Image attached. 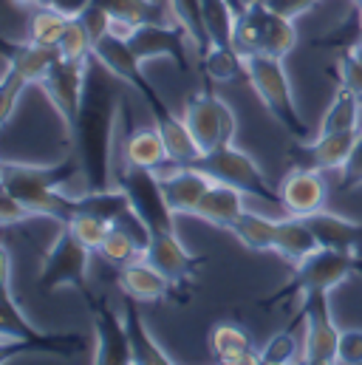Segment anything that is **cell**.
<instances>
[{
  "label": "cell",
  "instance_id": "cell-11",
  "mask_svg": "<svg viewBox=\"0 0 362 365\" xmlns=\"http://www.w3.org/2000/svg\"><path fill=\"white\" fill-rule=\"evenodd\" d=\"M11 349H40L51 354H66V351L71 354L74 349H80V340L71 343V337L66 340V337H51L40 331L17 306L11 280H3V354H9Z\"/></svg>",
  "mask_w": 362,
  "mask_h": 365
},
{
  "label": "cell",
  "instance_id": "cell-23",
  "mask_svg": "<svg viewBox=\"0 0 362 365\" xmlns=\"http://www.w3.org/2000/svg\"><path fill=\"white\" fill-rule=\"evenodd\" d=\"M210 351L218 363L227 365H261V349H255L252 334L238 323H218L210 331Z\"/></svg>",
  "mask_w": 362,
  "mask_h": 365
},
{
  "label": "cell",
  "instance_id": "cell-14",
  "mask_svg": "<svg viewBox=\"0 0 362 365\" xmlns=\"http://www.w3.org/2000/svg\"><path fill=\"white\" fill-rule=\"evenodd\" d=\"M142 258L150 267H156L167 280H173V286H184L187 280H192L198 267H201V258L192 255L181 244L176 230H153V232H148V244H145Z\"/></svg>",
  "mask_w": 362,
  "mask_h": 365
},
{
  "label": "cell",
  "instance_id": "cell-26",
  "mask_svg": "<svg viewBox=\"0 0 362 365\" xmlns=\"http://www.w3.org/2000/svg\"><path fill=\"white\" fill-rule=\"evenodd\" d=\"M153 119H156V128L167 145V153H170V162L173 165H195V159L201 156V148L198 142L192 139L184 116H176L165 102L159 108H150Z\"/></svg>",
  "mask_w": 362,
  "mask_h": 365
},
{
  "label": "cell",
  "instance_id": "cell-24",
  "mask_svg": "<svg viewBox=\"0 0 362 365\" xmlns=\"http://www.w3.org/2000/svg\"><path fill=\"white\" fill-rule=\"evenodd\" d=\"M317 250H320V241H317V235H314V230L309 227L306 218H300V215L277 218L274 244H272V252L274 255H280L286 264L297 267L300 261H306Z\"/></svg>",
  "mask_w": 362,
  "mask_h": 365
},
{
  "label": "cell",
  "instance_id": "cell-7",
  "mask_svg": "<svg viewBox=\"0 0 362 365\" xmlns=\"http://www.w3.org/2000/svg\"><path fill=\"white\" fill-rule=\"evenodd\" d=\"M192 139L198 142L201 153H210L221 145H229L235 142V130H238V119H235V110L212 91H192L184 102V110H181Z\"/></svg>",
  "mask_w": 362,
  "mask_h": 365
},
{
  "label": "cell",
  "instance_id": "cell-1",
  "mask_svg": "<svg viewBox=\"0 0 362 365\" xmlns=\"http://www.w3.org/2000/svg\"><path fill=\"white\" fill-rule=\"evenodd\" d=\"M119 86L125 83L102 68L96 60H90L86 99L71 136V153H77L80 159L83 182L88 190L116 187V156L125 133V99L119 93Z\"/></svg>",
  "mask_w": 362,
  "mask_h": 365
},
{
  "label": "cell",
  "instance_id": "cell-37",
  "mask_svg": "<svg viewBox=\"0 0 362 365\" xmlns=\"http://www.w3.org/2000/svg\"><path fill=\"white\" fill-rule=\"evenodd\" d=\"M57 51H60L63 60H71V63H88L93 57V37H90V31L80 17H71Z\"/></svg>",
  "mask_w": 362,
  "mask_h": 365
},
{
  "label": "cell",
  "instance_id": "cell-3",
  "mask_svg": "<svg viewBox=\"0 0 362 365\" xmlns=\"http://www.w3.org/2000/svg\"><path fill=\"white\" fill-rule=\"evenodd\" d=\"M297 46L294 20L267 9L264 3L241 6L235 20V48L247 54H269L286 60Z\"/></svg>",
  "mask_w": 362,
  "mask_h": 365
},
{
  "label": "cell",
  "instance_id": "cell-15",
  "mask_svg": "<svg viewBox=\"0 0 362 365\" xmlns=\"http://www.w3.org/2000/svg\"><path fill=\"white\" fill-rule=\"evenodd\" d=\"M277 192H280V207H283L286 215L306 218L311 212L326 210V204H329V184H326L323 170L309 168V165L291 168L283 176Z\"/></svg>",
  "mask_w": 362,
  "mask_h": 365
},
{
  "label": "cell",
  "instance_id": "cell-38",
  "mask_svg": "<svg viewBox=\"0 0 362 365\" xmlns=\"http://www.w3.org/2000/svg\"><path fill=\"white\" fill-rule=\"evenodd\" d=\"M303 363V343L291 331L274 334L269 343L261 349V365H291Z\"/></svg>",
  "mask_w": 362,
  "mask_h": 365
},
{
  "label": "cell",
  "instance_id": "cell-16",
  "mask_svg": "<svg viewBox=\"0 0 362 365\" xmlns=\"http://www.w3.org/2000/svg\"><path fill=\"white\" fill-rule=\"evenodd\" d=\"M90 312H93V334H96V346L90 354V363L96 365H133V351H130V340H128V329H125V317L113 314V309L108 306V300H88Z\"/></svg>",
  "mask_w": 362,
  "mask_h": 365
},
{
  "label": "cell",
  "instance_id": "cell-21",
  "mask_svg": "<svg viewBox=\"0 0 362 365\" xmlns=\"http://www.w3.org/2000/svg\"><path fill=\"white\" fill-rule=\"evenodd\" d=\"M116 283L125 292V297L136 300V303H156V300H167L173 294V280H167L156 267H150L145 258L122 267L116 272Z\"/></svg>",
  "mask_w": 362,
  "mask_h": 365
},
{
  "label": "cell",
  "instance_id": "cell-20",
  "mask_svg": "<svg viewBox=\"0 0 362 365\" xmlns=\"http://www.w3.org/2000/svg\"><path fill=\"white\" fill-rule=\"evenodd\" d=\"M360 130H340V133H323L297 142V150L306 153V165L317 168L323 173H340L354 150Z\"/></svg>",
  "mask_w": 362,
  "mask_h": 365
},
{
  "label": "cell",
  "instance_id": "cell-45",
  "mask_svg": "<svg viewBox=\"0 0 362 365\" xmlns=\"http://www.w3.org/2000/svg\"><path fill=\"white\" fill-rule=\"evenodd\" d=\"M26 6H46V9H57L66 17H80L93 0H23Z\"/></svg>",
  "mask_w": 362,
  "mask_h": 365
},
{
  "label": "cell",
  "instance_id": "cell-19",
  "mask_svg": "<svg viewBox=\"0 0 362 365\" xmlns=\"http://www.w3.org/2000/svg\"><path fill=\"white\" fill-rule=\"evenodd\" d=\"M136 230H145V227H142V221H139L133 212L122 215L119 221H113V224H110V230H108V235H105L102 247L96 250V255H99L105 264L116 267V269H122V267H128V264L139 261V258H142V252H145L148 235L136 238Z\"/></svg>",
  "mask_w": 362,
  "mask_h": 365
},
{
  "label": "cell",
  "instance_id": "cell-28",
  "mask_svg": "<svg viewBox=\"0 0 362 365\" xmlns=\"http://www.w3.org/2000/svg\"><path fill=\"white\" fill-rule=\"evenodd\" d=\"M60 60V51L57 48H48V46H37L31 40L26 43H6V66H11L29 86H40L43 77L54 68V63Z\"/></svg>",
  "mask_w": 362,
  "mask_h": 365
},
{
  "label": "cell",
  "instance_id": "cell-44",
  "mask_svg": "<svg viewBox=\"0 0 362 365\" xmlns=\"http://www.w3.org/2000/svg\"><path fill=\"white\" fill-rule=\"evenodd\" d=\"M261 3H264L267 9H272V11L289 17V20H297V17L309 14L320 0H261Z\"/></svg>",
  "mask_w": 362,
  "mask_h": 365
},
{
  "label": "cell",
  "instance_id": "cell-33",
  "mask_svg": "<svg viewBox=\"0 0 362 365\" xmlns=\"http://www.w3.org/2000/svg\"><path fill=\"white\" fill-rule=\"evenodd\" d=\"M238 0H201L204 26L210 43L235 46V20H238Z\"/></svg>",
  "mask_w": 362,
  "mask_h": 365
},
{
  "label": "cell",
  "instance_id": "cell-6",
  "mask_svg": "<svg viewBox=\"0 0 362 365\" xmlns=\"http://www.w3.org/2000/svg\"><path fill=\"white\" fill-rule=\"evenodd\" d=\"M96 252H90L88 247H83L71 230L66 224H60L57 238L48 244L46 255H43V267L37 274V286L43 292H60V289H77L83 294H88V274H90V258Z\"/></svg>",
  "mask_w": 362,
  "mask_h": 365
},
{
  "label": "cell",
  "instance_id": "cell-36",
  "mask_svg": "<svg viewBox=\"0 0 362 365\" xmlns=\"http://www.w3.org/2000/svg\"><path fill=\"white\" fill-rule=\"evenodd\" d=\"M110 224H113V221H108L105 215H96V212H90V210H77V212L66 221V227L71 230V235H74L83 247H88L90 252H96V250L102 247V241H105Z\"/></svg>",
  "mask_w": 362,
  "mask_h": 365
},
{
  "label": "cell",
  "instance_id": "cell-10",
  "mask_svg": "<svg viewBox=\"0 0 362 365\" xmlns=\"http://www.w3.org/2000/svg\"><path fill=\"white\" fill-rule=\"evenodd\" d=\"M90 60L88 63H71V60L60 57L54 63V68L37 86L40 91L46 93V99L51 102V108L57 110V116H60V122H63V128L68 133V142L74 136V128H77V119H80V108H83V99H86Z\"/></svg>",
  "mask_w": 362,
  "mask_h": 365
},
{
  "label": "cell",
  "instance_id": "cell-22",
  "mask_svg": "<svg viewBox=\"0 0 362 365\" xmlns=\"http://www.w3.org/2000/svg\"><path fill=\"white\" fill-rule=\"evenodd\" d=\"M306 221H309V227L314 230L320 247L362 255V221L337 215V212H331L329 207L320 210V212L306 215Z\"/></svg>",
  "mask_w": 362,
  "mask_h": 365
},
{
  "label": "cell",
  "instance_id": "cell-40",
  "mask_svg": "<svg viewBox=\"0 0 362 365\" xmlns=\"http://www.w3.org/2000/svg\"><path fill=\"white\" fill-rule=\"evenodd\" d=\"M26 88H29V83L11 66H6L3 68V80H0V122L3 125L11 122V116L17 110V102H20V96H23Z\"/></svg>",
  "mask_w": 362,
  "mask_h": 365
},
{
  "label": "cell",
  "instance_id": "cell-48",
  "mask_svg": "<svg viewBox=\"0 0 362 365\" xmlns=\"http://www.w3.org/2000/svg\"><path fill=\"white\" fill-rule=\"evenodd\" d=\"M354 6H357V14H360V23H362V0H354Z\"/></svg>",
  "mask_w": 362,
  "mask_h": 365
},
{
  "label": "cell",
  "instance_id": "cell-43",
  "mask_svg": "<svg viewBox=\"0 0 362 365\" xmlns=\"http://www.w3.org/2000/svg\"><path fill=\"white\" fill-rule=\"evenodd\" d=\"M29 221H40L29 207H23L14 195L3 192V204H0V224L3 227H14V224H29Z\"/></svg>",
  "mask_w": 362,
  "mask_h": 365
},
{
  "label": "cell",
  "instance_id": "cell-17",
  "mask_svg": "<svg viewBox=\"0 0 362 365\" xmlns=\"http://www.w3.org/2000/svg\"><path fill=\"white\" fill-rule=\"evenodd\" d=\"M159 179H162V190H165V198L170 204V210L179 215H192L195 207L201 204V198L207 195L212 179L204 176L198 168L192 165H170L165 170H159Z\"/></svg>",
  "mask_w": 362,
  "mask_h": 365
},
{
  "label": "cell",
  "instance_id": "cell-29",
  "mask_svg": "<svg viewBox=\"0 0 362 365\" xmlns=\"http://www.w3.org/2000/svg\"><path fill=\"white\" fill-rule=\"evenodd\" d=\"M274 230H277V218L252 212V210H244V212L227 227V232H229L241 247H247L249 252H272Z\"/></svg>",
  "mask_w": 362,
  "mask_h": 365
},
{
  "label": "cell",
  "instance_id": "cell-46",
  "mask_svg": "<svg viewBox=\"0 0 362 365\" xmlns=\"http://www.w3.org/2000/svg\"><path fill=\"white\" fill-rule=\"evenodd\" d=\"M351 43H354V46H362V23H360V31L354 34V40H351Z\"/></svg>",
  "mask_w": 362,
  "mask_h": 365
},
{
  "label": "cell",
  "instance_id": "cell-41",
  "mask_svg": "<svg viewBox=\"0 0 362 365\" xmlns=\"http://www.w3.org/2000/svg\"><path fill=\"white\" fill-rule=\"evenodd\" d=\"M337 365H362V329H346V331H340Z\"/></svg>",
  "mask_w": 362,
  "mask_h": 365
},
{
  "label": "cell",
  "instance_id": "cell-34",
  "mask_svg": "<svg viewBox=\"0 0 362 365\" xmlns=\"http://www.w3.org/2000/svg\"><path fill=\"white\" fill-rule=\"evenodd\" d=\"M71 17H66L57 9H46V6H34L31 17H29V40L37 46H48L57 48L66 29H68Z\"/></svg>",
  "mask_w": 362,
  "mask_h": 365
},
{
  "label": "cell",
  "instance_id": "cell-4",
  "mask_svg": "<svg viewBox=\"0 0 362 365\" xmlns=\"http://www.w3.org/2000/svg\"><path fill=\"white\" fill-rule=\"evenodd\" d=\"M357 272H362V255L320 247L317 252H311L306 261H300L294 267V272L283 283V289L274 297H269L267 303L306 297L311 292H331V289H337L340 283H346Z\"/></svg>",
  "mask_w": 362,
  "mask_h": 365
},
{
  "label": "cell",
  "instance_id": "cell-2",
  "mask_svg": "<svg viewBox=\"0 0 362 365\" xmlns=\"http://www.w3.org/2000/svg\"><path fill=\"white\" fill-rule=\"evenodd\" d=\"M247 66V83L252 86V91L258 93V99L264 102V108L269 110L274 122H280L297 142L311 139L309 128L294 105V93H291V80L289 71L283 66L280 57H269V54H247L244 57Z\"/></svg>",
  "mask_w": 362,
  "mask_h": 365
},
{
  "label": "cell",
  "instance_id": "cell-5",
  "mask_svg": "<svg viewBox=\"0 0 362 365\" xmlns=\"http://www.w3.org/2000/svg\"><path fill=\"white\" fill-rule=\"evenodd\" d=\"M192 168H198L212 182L229 184V187L241 190L249 198H261L267 204H280V192L264 176V170L258 168V162L247 150H241L235 142L221 145V148H215L210 153H201Z\"/></svg>",
  "mask_w": 362,
  "mask_h": 365
},
{
  "label": "cell",
  "instance_id": "cell-18",
  "mask_svg": "<svg viewBox=\"0 0 362 365\" xmlns=\"http://www.w3.org/2000/svg\"><path fill=\"white\" fill-rule=\"evenodd\" d=\"M122 165L130 168H145V170H165L170 168V153L167 145L159 133V128H136L125 130L119 142V156H116V170Z\"/></svg>",
  "mask_w": 362,
  "mask_h": 365
},
{
  "label": "cell",
  "instance_id": "cell-42",
  "mask_svg": "<svg viewBox=\"0 0 362 365\" xmlns=\"http://www.w3.org/2000/svg\"><path fill=\"white\" fill-rule=\"evenodd\" d=\"M362 187V130L357 133L354 150L346 162V168L340 170V190H360Z\"/></svg>",
  "mask_w": 362,
  "mask_h": 365
},
{
  "label": "cell",
  "instance_id": "cell-30",
  "mask_svg": "<svg viewBox=\"0 0 362 365\" xmlns=\"http://www.w3.org/2000/svg\"><path fill=\"white\" fill-rule=\"evenodd\" d=\"M360 128H362V99L354 91L337 86L314 136L340 133V130H360Z\"/></svg>",
  "mask_w": 362,
  "mask_h": 365
},
{
  "label": "cell",
  "instance_id": "cell-9",
  "mask_svg": "<svg viewBox=\"0 0 362 365\" xmlns=\"http://www.w3.org/2000/svg\"><path fill=\"white\" fill-rule=\"evenodd\" d=\"M331 292H311L300 297L303 306V363L337 365L340 326L331 314Z\"/></svg>",
  "mask_w": 362,
  "mask_h": 365
},
{
  "label": "cell",
  "instance_id": "cell-32",
  "mask_svg": "<svg viewBox=\"0 0 362 365\" xmlns=\"http://www.w3.org/2000/svg\"><path fill=\"white\" fill-rule=\"evenodd\" d=\"M167 11L170 20L184 31V37L192 46V54L201 60V54L210 46V34L204 26V14H201V0H167Z\"/></svg>",
  "mask_w": 362,
  "mask_h": 365
},
{
  "label": "cell",
  "instance_id": "cell-39",
  "mask_svg": "<svg viewBox=\"0 0 362 365\" xmlns=\"http://www.w3.org/2000/svg\"><path fill=\"white\" fill-rule=\"evenodd\" d=\"M337 86L354 91L362 99V46H348L337 60Z\"/></svg>",
  "mask_w": 362,
  "mask_h": 365
},
{
  "label": "cell",
  "instance_id": "cell-8",
  "mask_svg": "<svg viewBox=\"0 0 362 365\" xmlns=\"http://www.w3.org/2000/svg\"><path fill=\"white\" fill-rule=\"evenodd\" d=\"M116 184L125 190L130 201V212L142 221L148 232L153 230H176V212L170 210L159 170H145V168H130L122 165L116 170Z\"/></svg>",
  "mask_w": 362,
  "mask_h": 365
},
{
  "label": "cell",
  "instance_id": "cell-25",
  "mask_svg": "<svg viewBox=\"0 0 362 365\" xmlns=\"http://www.w3.org/2000/svg\"><path fill=\"white\" fill-rule=\"evenodd\" d=\"M247 198H249V195H244L241 190H235V187H229V184L212 182L210 190H207V195L201 198V204L195 207L192 218L207 221V224H212V227H218V230H227V227L247 210Z\"/></svg>",
  "mask_w": 362,
  "mask_h": 365
},
{
  "label": "cell",
  "instance_id": "cell-47",
  "mask_svg": "<svg viewBox=\"0 0 362 365\" xmlns=\"http://www.w3.org/2000/svg\"><path fill=\"white\" fill-rule=\"evenodd\" d=\"M252 3H261V0H238V6H252Z\"/></svg>",
  "mask_w": 362,
  "mask_h": 365
},
{
  "label": "cell",
  "instance_id": "cell-31",
  "mask_svg": "<svg viewBox=\"0 0 362 365\" xmlns=\"http://www.w3.org/2000/svg\"><path fill=\"white\" fill-rule=\"evenodd\" d=\"M201 68L210 80L215 83H232V80H247V66H244V54L235 46H224V43H210L207 51L201 54Z\"/></svg>",
  "mask_w": 362,
  "mask_h": 365
},
{
  "label": "cell",
  "instance_id": "cell-13",
  "mask_svg": "<svg viewBox=\"0 0 362 365\" xmlns=\"http://www.w3.org/2000/svg\"><path fill=\"white\" fill-rule=\"evenodd\" d=\"M93 60H96L102 68H108L116 80H122L125 86L136 88L139 96L148 102V108H159V105H162V99L150 88V83H148V77H145V71H142V60L133 54V48L128 46L125 37H119V34H113V31L102 34V37L93 43Z\"/></svg>",
  "mask_w": 362,
  "mask_h": 365
},
{
  "label": "cell",
  "instance_id": "cell-35",
  "mask_svg": "<svg viewBox=\"0 0 362 365\" xmlns=\"http://www.w3.org/2000/svg\"><path fill=\"white\" fill-rule=\"evenodd\" d=\"M99 6L108 9L110 17L125 20V23H162L170 17V11L159 0H96Z\"/></svg>",
  "mask_w": 362,
  "mask_h": 365
},
{
  "label": "cell",
  "instance_id": "cell-27",
  "mask_svg": "<svg viewBox=\"0 0 362 365\" xmlns=\"http://www.w3.org/2000/svg\"><path fill=\"white\" fill-rule=\"evenodd\" d=\"M125 317V329H128V340H130V351H133V365H170L173 357L159 346V340L153 337L148 320L139 314L136 300L128 297V306L122 312Z\"/></svg>",
  "mask_w": 362,
  "mask_h": 365
},
{
  "label": "cell",
  "instance_id": "cell-12",
  "mask_svg": "<svg viewBox=\"0 0 362 365\" xmlns=\"http://www.w3.org/2000/svg\"><path fill=\"white\" fill-rule=\"evenodd\" d=\"M128 46L133 48V54L148 63V60H156V57H167L173 60L179 68H190V57L192 54V46L190 40L184 37L179 26L173 20H162V23H139L128 31Z\"/></svg>",
  "mask_w": 362,
  "mask_h": 365
}]
</instances>
